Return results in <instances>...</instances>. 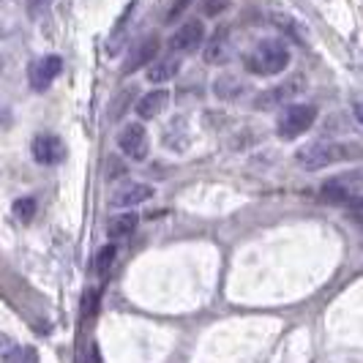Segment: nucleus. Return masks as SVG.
Returning <instances> with one entry per match:
<instances>
[{
	"label": "nucleus",
	"mask_w": 363,
	"mask_h": 363,
	"mask_svg": "<svg viewBox=\"0 0 363 363\" xmlns=\"http://www.w3.org/2000/svg\"><path fill=\"white\" fill-rule=\"evenodd\" d=\"M301 88H303V82L295 77V79H290V82H284V85H279V88H273V91L257 96V107L273 109V107H281V104H290L292 99L301 93Z\"/></svg>",
	"instance_id": "obj_9"
},
{
	"label": "nucleus",
	"mask_w": 363,
	"mask_h": 363,
	"mask_svg": "<svg viewBox=\"0 0 363 363\" xmlns=\"http://www.w3.org/2000/svg\"><path fill=\"white\" fill-rule=\"evenodd\" d=\"M167 104H169V93L167 91H150L137 101V107L134 109H137V115H140V118L150 121V118H159L164 109H167Z\"/></svg>",
	"instance_id": "obj_12"
},
{
	"label": "nucleus",
	"mask_w": 363,
	"mask_h": 363,
	"mask_svg": "<svg viewBox=\"0 0 363 363\" xmlns=\"http://www.w3.org/2000/svg\"><path fill=\"white\" fill-rule=\"evenodd\" d=\"M290 66V50L281 38H265L246 55V69L257 77H276Z\"/></svg>",
	"instance_id": "obj_1"
},
{
	"label": "nucleus",
	"mask_w": 363,
	"mask_h": 363,
	"mask_svg": "<svg viewBox=\"0 0 363 363\" xmlns=\"http://www.w3.org/2000/svg\"><path fill=\"white\" fill-rule=\"evenodd\" d=\"M205 41V25L200 19H189L186 25H181L172 38H169V50L178 55V52H194Z\"/></svg>",
	"instance_id": "obj_6"
},
{
	"label": "nucleus",
	"mask_w": 363,
	"mask_h": 363,
	"mask_svg": "<svg viewBox=\"0 0 363 363\" xmlns=\"http://www.w3.org/2000/svg\"><path fill=\"white\" fill-rule=\"evenodd\" d=\"M137 224H140V216H137V213H121V216H115L109 221V235L126 238L137 230Z\"/></svg>",
	"instance_id": "obj_15"
},
{
	"label": "nucleus",
	"mask_w": 363,
	"mask_h": 363,
	"mask_svg": "<svg viewBox=\"0 0 363 363\" xmlns=\"http://www.w3.org/2000/svg\"><path fill=\"white\" fill-rule=\"evenodd\" d=\"M178 72H181V57L178 55H167V57L147 63V82L162 85V82H169Z\"/></svg>",
	"instance_id": "obj_11"
},
{
	"label": "nucleus",
	"mask_w": 363,
	"mask_h": 363,
	"mask_svg": "<svg viewBox=\"0 0 363 363\" xmlns=\"http://www.w3.org/2000/svg\"><path fill=\"white\" fill-rule=\"evenodd\" d=\"M358 181L350 186V181L347 178H336V181H330L323 186V197H325L328 202H350L352 197L358 200Z\"/></svg>",
	"instance_id": "obj_13"
},
{
	"label": "nucleus",
	"mask_w": 363,
	"mask_h": 363,
	"mask_svg": "<svg viewBox=\"0 0 363 363\" xmlns=\"http://www.w3.org/2000/svg\"><path fill=\"white\" fill-rule=\"evenodd\" d=\"M115 257H118V249L109 243L104 249H99V255H96V271L101 273V276H107L109 268H112V262H115Z\"/></svg>",
	"instance_id": "obj_16"
},
{
	"label": "nucleus",
	"mask_w": 363,
	"mask_h": 363,
	"mask_svg": "<svg viewBox=\"0 0 363 363\" xmlns=\"http://www.w3.org/2000/svg\"><path fill=\"white\" fill-rule=\"evenodd\" d=\"M118 147L123 150L131 162H145L150 153V137L143 123H126L118 134Z\"/></svg>",
	"instance_id": "obj_4"
},
{
	"label": "nucleus",
	"mask_w": 363,
	"mask_h": 363,
	"mask_svg": "<svg viewBox=\"0 0 363 363\" xmlns=\"http://www.w3.org/2000/svg\"><path fill=\"white\" fill-rule=\"evenodd\" d=\"M33 159L38 164H47V167H52V164H60L63 162V156H66V147L63 143L55 137V134H41L33 140Z\"/></svg>",
	"instance_id": "obj_7"
},
{
	"label": "nucleus",
	"mask_w": 363,
	"mask_h": 363,
	"mask_svg": "<svg viewBox=\"0 0 363 363\" xmlns=\"http://www.w3.org/2000/svg\"><path fill=\"white\" fill-rule=\"evenodd\" d=\"M186 6H189V0H178V3H175V6H172V9H169V11H167V22H172V19H178L183 14V9H186Z\"/></svg>",
	"instance_id": "obj_20"
},
{
	"label": "nucleus",
	"mask_w": 363,
	"mask_h": 363,
	"mask_svg": "<svg viewBox=\"0 0 363 363\" xmlns=\"http://www.w3.org/2000/svg\"><path fill=\"white\" fill-rule=\"evenodd\" d=\"M156 55H159V36H147L143 38L137 47H134V52L128 57L126 63V74L137 72V69H145L150 60H156Z\"/></svg>",
	"instance_id": "obj_10"
},
{
	"label": "nucleus",
	"mask_w": 363,
	"mask_h": 363,
	"mask_svg": "<svg viewBox=\"0 0 363 363\" xmlns=\"http://www.w3.org/2000/svg\"><path fill=\"white\" fill-rule=\"evenodd\" d=\"M213 91H216L218 96H224V99H227V96H238V93L243 91V88L238 85L235 79H230V77H224V79H218V82H216V88H213Z\"/></svg>",
	"instance_id": "obj_19"
},
{
	"label": "nucleus",
	"mask_w": 363,
	"mask_h": 363,
	"mask_svg": "<svg viewBox=\"0 0 363 363\" xmlns=\"http://www.w3.org/2000/svg\"><path fill=\"white\" fill-rule=\"evenodd\" d=\"M317 121V107L311 104H290L279 115V123H276V134L281 140H298L301 134H306Z\"/></svg>",
	"instance_id": "obj_3"
},
{
	"label": "nucleus",
	"mask_w": 363,
	"mask_h": 363,
	"mask_svg": "<svg viewBox=\"0 0 363 363\" xmlns=\"http://www.w3.org/2000/svg\"><path fill=\"white\" fill-rule=\"evenodd\" d=\"M153 197V186H147V183H126V186H121L115 194H112V200L109 205L112 208H134V205H143Z\"/></svg>",
	"instance_id": "obj_8"
},
{
	"label": "nucleus",
	"mask_w": 363,
	"mask_h": 363,
	"mask_svg": "<svg viewBox=\"0 0 363 363\" xmlns=\"http://www.w3.org/2000/svg\"><path fill=\"white\" fill-rule=\"evenodd\" d=\"M14 216L19 218V221H30L33 218V213H36V200H30V197H22V200L14 202Z\"/></svg>",
	"instance_id": "obj_17"
},
{
	"label": "nucleus",
	"mask_w": 363,
	"mask_h": 363,
	"mask_svg": "<svg viewBox=\"0 0 363 363\" xmlns=\"http://www.w3.org/2000/svg\"><path fill=\"white\" fill-rule=\"evenodd\" d=\"M227 9H230V0H202V14L205 17H218Z\"/></svg>",
	"instance_id": "obj_18"
},
{
	"label": "nucleus",
	"mask_w": 363,
	"mask_h": 363,
	"mask_svg": "<svg viewBox=\"0 0 363 363\" xmlns=\"http://www.w3.org/2000/svg\"><path fill=\"white\" fill-rule=\"evenodd\" d=\"M233 57V47H230V38H227V30H221L211 38V44L205 47V63L211 66H218V63H227Z\"/></svg>",
	"instance_id": "obj_14"
},
{
	"label": "nucleus",
	"mask_w": 363,
	"mask_h": 363,
	"mask_svg": "<svg viewBox=\"0 0 363 363\" xmlns=\"http://www.w3.org/2000/svg\"><path fill=\"white\" fill-rule=\"evenodd\" d=\"M60 72H63V57L60 55H44V57H38V60L30 63L28 77H30V85L36 91H47Z\"/></svg>",
	"instance_id": "obj_5"
},
{
	"label": "nucleus",
	"mask_w": 363,
	"mask_h": 363,
	"mask_svg": "<svg viewBox=\"0 0 363 363\" xmlns=\"http://www.w3.org/2000/svg\"><path fill=\"white\" fill-rule=\"evenodd\" d=\"M358 145H342V143H309L303 145L295 159L298 164H303L306 169H325V167H333L339 162H347V159H358Z\"/></svg>",
	"instance_id": "obj_2"
},
{
	"label": "nucleus",
	"mask_w": 363,
	"mask_h": 363,
	"mask_svg": "<svg viewBox=\"0 0 363 363\" xmlns=\"http://www.w3.org/2000/svg\"><path fill=\"white\" fill-rule=\"evenodd\" d=\"M47 3H50V0H30V14L44 11V9H47Z\"/></svg>",
	"instance_id": "obj_21"
}]
</instances>
